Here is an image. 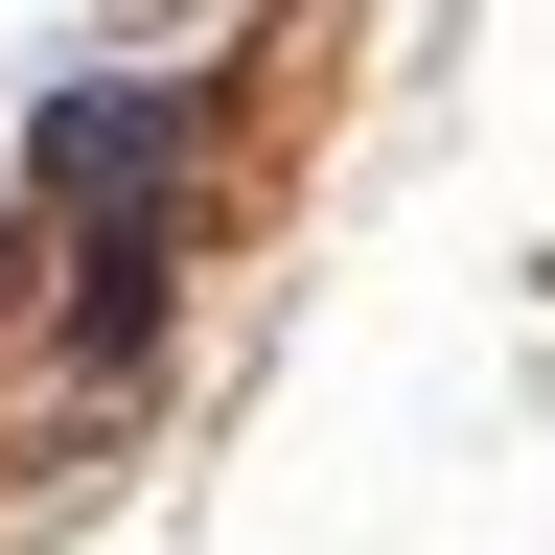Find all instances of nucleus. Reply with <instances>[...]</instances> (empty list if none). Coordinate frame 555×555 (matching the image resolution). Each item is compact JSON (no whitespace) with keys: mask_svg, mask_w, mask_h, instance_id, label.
<instances>
[{"mask_svg":"<svg viewBox=\"0 0 555 555\" xmlns=\"http://www.w3.org/2000/svg\"><path fill=\"white\" fill-rule=\"evenodd\" d=\"M163 139H185V93H139V69H93V93L47 116V185H93V232H116V208L163 185Z\"/></svg>","mask_w":555,"mask_h":555,"instance_id":"1","label":"nucleus"}]
</instances>
